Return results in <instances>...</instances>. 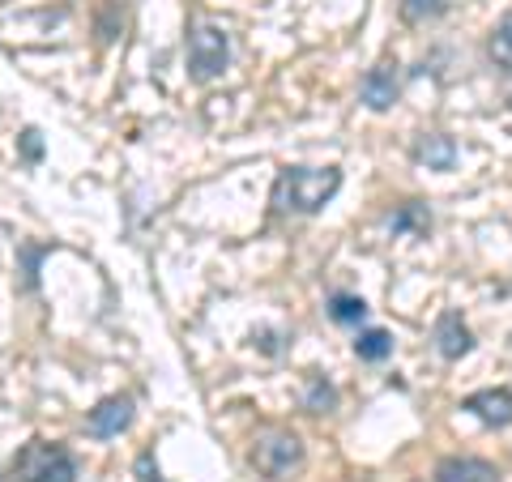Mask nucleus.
<instances>
[{"mask_svg":"<svg viewBox=\"0 0 512 482\" xmlns=\"http://www.w3.org/2000/svg\"><path fill=\"white\" fill-rule=\"evenodd\" d=\"M338 188V167H282L274 192H269V205H274V214H320L338 197Z\"/></svg>","mask_w":512,"mask_h":482,"instance_id":"obj_1","label":"nucleus"},{"mask_svg":"<svg viewBox=\"0 0 512 482\" xmlns=\"http://www.w3.org/2000/svg\"><path fill=\"white\" fill-rule=\"evenodd\" d=\"M231 64V35L222 26L210 22H192L188 26V69L197 82H214L227 73Z\"/></svg>","mask_w":512,"mask_h":482,"instance_id":"obj_2","label":"nucleus"},{"mask_svg":"<svg viewBox=\"0 0 512 482\" xmlns=\"http://www.w3.org/2000/svg\"><path fill=\"white\" fill-rule=\"evenodd\" d=\"M248 461H252V470L261 474V478L282 482V478H291L299 465H303V440L295 436V431L274 427V431H265V436L252 444Z\"/></svg>","mask_w":512,"mask_h":482,"instance_id":"obj_3","label":"nucleus"},{"mask_svg":"<svg viewBox=\"0 0 512 482\" xmlns=\"http://www.w3.org/2000/svg\"><path fill=\"white\" fill-rule=\"evenodd\" d=\"M13 474L22 482H77V461L69 448L47 444V440H30L18 461H13Z\"/></svg>","mask_w":512,"mask_h":482,"instance_id":"obj_4","label":"nucleus"},{"mask_svg":"<svg viewBox=\"0 0 512 482\" xmlns=\"http://www.w3.org/2000/svg\"><path fill=\"white\" fill-rule=\"evenodd\" d=\"M133 419H137L133 397H128V393H111V397H103L99 406L86 414V431L94 440H111V436H120V431L133 427Z\"/></svg>","mask_w":512,"mask_h":482,"instance_id":"obj_5","label":"nucleus"},{"mask_svg":"<svg viewBox=\"0 0 512 482\" xmlns=\"http://www.w3.org/2000/svg\"><path fill=\"white\" fill-rule=\"evenodd\" d=\"M359 99L372 111H389L397 99H402V73H397L393 60H380V64H372V69L363 73Z\"/></svg>","mask_w":512,"mask_h":482,"instance_id":"obj_6","label":"nucleus"},{"mask_svg":"<svg viewBox=\"0 0 512 482\" xmlns=\"http://www.w3.org/2000/svg\"><path fill=\"white\" fill-rule=\"evenodd\" d=\"M431 342H436L440 359L457 363V359H466L470 350H474V333L466 329V320H461V312H440L436 329H431Z\"/></svg>","mask_w":512,"mask_h":482,"instance_id":"obj_7","label":"nucleus"},{"mask_svg":"<svg viewBox=\"0 0 512 482\" xmlns=\"http://www.w3.org/2000/svg\"><path fill=\"white\" fill-rule=\"evenodd\" d=\"M461 410L487 427H512V389H478L461 401Z\"/></svg>","mask_w":512,"mask_h":482,"instance_id":"obj_8","label":"nucleus"},{"mask_svg":"<svg viewBox=\"0 0 512 482\" xmlns=\"http://www.w3.org/2000/svg\"><path fill=\"white\" fill-rule=\"evenodd\" d=\"M436 482H500V470L483 457H444L436 465Z\"/></svg>","mask_w":512,"mask_h":482,"instance_id":"obj_9","label":"nucleus"},{"mask_svg":"<svg viewBox=\"0 0 512 482\" xmlns=\"http://www.w3.org/2000/svg\"><path fill=\"white\" fill-rule=\"evenodd\" d=\"M414 158L431 171H448L457 163V141L444 133H427V137H419V146H414Z\"/></svg>","mask_w":512,"mask_h":482,"instance_id":"obj_10","label":"nucleus"},{"mask_svg":"<svg viewBox=\"0 0 512 482\" xmlns=\"http://www.w3.org/2000/svg\"><path fill=\"white\" fill-rule=\"evenodd\" d=\"M384 227H389L393 235H427L431 231V210L423 201H406L384 218Z\"/></svg>","mask_w":512,"mask_h":482,"instance_id":"obj_11","label":"nucleus"},{"mask_svg":"<svg viewBox=\"0 0 512 482\" xmlns=\"http://www.w3.org/2000/svg\"><path fill=\"white\" fill-rule=\"evenodd\" d=\"M487 56L495 60V69H504L512 77V9L495 22V30L487 35Z\"/></svg>","mask_w":512,"mask_h":482,"instance_id":"obj_12","label":"nucleus"},{"mask_svg":"<svg viewBox=\"0 0 512 482\" xmlns=\"http://www.w3.org/2000/svg\"><path fill=\"white\" fill-rule=\"evenodd\" d=\"M355 355L363 363H384V359L393 355V333L389 329H363L355 337Z\"/></svg>","mask_w":512,"mask_h":482,"instance_id":"obj_13","label":"nucleus"},{"mask_svg":"<svg viewBox=\"0 0 512 482\" xmlns=\"http://www.w3.org/2000/svg\"><path fill=\"white\" fill-rule=\"evenodd\" d=\"M303 410H308V414L338 410V389H333L325 376H308V384H303Z\"/></svg>","mask_w":512,"mask_h":482,"instance_id":"obj_14","label":"nucleus"},{"mask_svg":"<svg viewBox=\"0 0 512 482\" xmlns=\"http://www.w3.org/2000/svg\"><path fill=\"white\" fill-rule=\"evenodd\" d=\"M329 320L346 329H359L367 320V303L359 295H329Z\"/></svg>","mask_w":512,"mask_h":482,"instance_id":"obj_15","label":"nucleus"},{"mask_svg":"<svg viewBox=\"0 0 512 482\" xmlns=\"http://www.w3.org/2000/svg\"><path fill=\"white\" fill-rule=\"evenodd\" d=\"M444 13H448L444 0H402V22H410V26L436 22V18H444Z\"/></svg>","mask_w":512,"mask_h":482,"instance_id":"obj_16","label":"nucleus"},{"mask_svg":"<svg viewBox=\"0 0 512 482\" xmlns=\"http://www.w3.org/2000/svg\"><path fill=\"white\" fill-rule=\"evenodd\" d=\"M47 256V244H26V291H39V261Z\"/></svg>","mask_w":512,"mask_h":482,"instance_id":"obj_17","label":"nucleus"},{"mask_svg":"<svg viewBox=\"0 0 512 482\" xmlns=\"http://www.w3.org/2000/svg\"><path fill=\"white\" fill-rule=\"evenodd\" d=\"M18 146H22V158H26V163H39V158H43V133H39V128H22Z\"/></svg>","mask_w":512,"mask_h":482,"instance_id":"obj_18","label":"nucleus"},{"mask_svg":"<svg viewBox=\"0 0 512 482\" xmlns=\"http://www.w3.org/2000/svg\"><path fill=\"white\" fill-rule=\"evenodd\" d=\"M137 482H167L163 474H158L154 453H141V457H137Z\"/></svg>","mask_w":512,"mask_h":482,"instance_id":"obj_19","label":"nucleus"},{"mask_svg":"<svg viewBox=\"0 0 512 482\" xmlns=\"http://www.w3.org/2000/svg\"><path fill=\"white\" fill-rule=\"evenodd\" d=\"M252 346L265 350V355H278V350H282V337H278L274 329H261V333H252Z\"/></svg>","mask_w":512,"mask_h":482,"instance_id":"obj_20","label":"nucleus"}]
</instances>
